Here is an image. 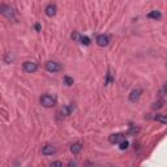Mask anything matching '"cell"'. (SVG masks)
<instances>
[{
    "instance_id": "19",
    "label": "cell",
    "mask_w": 167,
    "mask_h": 167,
    "mask_svg": "<svg viewBox=\"0 0 167 167\" xmlns=\"http://www.w3.org/2000/svg\"><path fill=\"white\" fill-rule=\"evenodd\" d=\"M138 131H140V129H138V128H136V127H131V129H129V134H136L137 132H138Z\"/></svg>"
},
{
    "instance_id": "18",
    "label": "cell",
    "mask_w": 167,
    "mask_h": 167,
    "mask_svg": "<svg viewBox=\"0 0 167 167\" xmlns=\"http://www.w3.org/2000/svg\"><path fill=\"white\" fill-rule=\"evenodd\" d=\"M4 61H5L7 64H8V63H11V61H13V58L11 56V52H8L5 56H4Z\"/></svg>"
},
{
    "instance_id": "6",
    "label": "cell",
    "mask_w": 167,
    "mask_h": 167,
    "mask_svg": "<svg viewBox=\"0 0 167 167\" xmlns=\"http://www.w3.org/2000/svg\"><path fill=\"white\" fill-rule=\"evenodd\" d=\"M123 140H125V137H124L123 133H114L109 137V141L111 142V144H120Z\"/></svg>"
},
{
    "instance_id": "9",
    "label": "cell",
    "mask_w": 167,
    "mask_h": 167,
    "mask_svg": "<svg viewBox=\"0 0 167 167\" xmlns=\"http://www.w3.org/2000/svg\"><path fill=\"white\" fill-rule=\"evenodd\" d=\"M45 13L49 16V17H54L56 14V5L55 4H49L46 8H45Z\"/></svg>"
},
{
    "instance_id": "20",
    "label": "cell",
    "mask_w": 167,
    "mask_h": 167,
    "mask_svg": "<svg viewBox=\"0 0 167 167\" xmlns=\"http://www.w3.org/2000/svg\"><path fill=\"white\" fill-rule=\"evenodd\" d=\"M72 39H74V41H78V39H80V35H78L77 31H74V33L72 34Z\"/></svg>"
},
{
    "instance_id": "22",
    "label": "cell",
    "mask_w": 167,
    "mask_h": 167,
    "mask_svg": "<svg viewBox=\"0 0 167 167\" xmlns=\"http://www.w3.org/2000/svg\"><path fill=\"white\" fill-rule=\"evenodd\" d=\"M35 30H37V31L41 30V25H39V24H35Z\"/></svg>"
},
{
    "instance_id": "10",
    "label": "cell",
    "mask_w": 167,
    "mask_h": 167,
    "mask_svg": "<svg viewBox=\"0 0 167 167\" xmlns=\"http://www.w3.org/2000/svg\"><path fill=\"white\" fill-rule=\"evenodd\" d=\"M82 150V145L80 144V142H76V144H73L72 146H71V152H72L73 154H78Z\"/></svg>"
},
{
    "instance_id": "23",
    "label": "cell",
    "mask_w": 167,
    "mask_h": 167,
    "mask_svg": "<svg viewBox=\"0 0 167 167\" xmlns=\"http://www.w3.org/2000/svg\"><path fill=\"white\" fill-rule=\"evenodd\" d=\"M69 166H76V162H69Z\"/></svg>"
},
{
    "instance_id": "4",
    "label": "cell",
    "mask_w": 167,
    "mask_h": 167,
    "mask_svg": "<svg viewBox=\"0 0 167 167\" xmlns=\"http://www.w3.org/2000/svg\"><path fill=\"white\" fill-rule=\"evenodd\" d=\"M46 69L49 71L51 73H55V72H59V71H61V65L59 64L56 61H47L46 63Z\"/></svg>"
},
{
    "instance_id": "21",
    "label": "cell",
    "mask_w": 167,
    "mask_h": 167,
    "mask_svg": "<svg viewBox=\"0 0 167 167\" xmlns=\"http://www.w3.org/2000/svg\"><path fill=\"white\" fill-rule=\"evenodd\" d=\"M51 166H63V162H52Z\"/></svg>"
},
{
    "instance_id": "14",
    "label": "cell",
    "mask_w": 167,
    "mask_h": 167,
    "mask_svg": "<svg viewBox=\"0 0 167 167\" xmlns=\"http://www.w3.org/2000/svg\"><path fill=\"white\" fill-rule=\"evenodd\" d=\"M72 109H73L72 106H65V107H63V109H61V114L65 115V116H68V115H71V112H72Z\"/></svg>"
},
{
    "instance_id": "1",
    "label": "cell",
    "mask_w": 167,
    "mask_h": 167,
    "mask_svg": "<svg viewBox=\"0 0 167 167\" xmlns=\"http://www.w3.org/2000/svg\"><path fill=\"white\" fill-rule=\"evenodd\" d=\"M39 102H41V105L43 107L50 109V107H54L55 105H56V98L52 97V95H50V94H45V95H42V97H41Z\"/></svg>"
},
{
    "instance_id": "12",
    "label": "cell",
    "mask_w": 167,
    "mask_h": 167,
    "mask_svg": "<svg viewBox=\"0 0 167 167\" xmlns=\"http://www.w3.org/2000/svg\"><path fill=\"white\" fill-rule=\"evenodd\" d=\"M78 41H80V43L84 45V46H89L90 45V39H89V37H86V35H81Z\"/></svg>"
},
{
    "instance_id": "5",
    "label": "cell",
    "mask_w": 167,
    "mask_h": 167,
    "mask_svg": "<svg viewBox=\"0 0 167 167\" xmlns=\"http://www.w3.org/2000/svg\"><path fill=\"white\" fill-rule=\"evenodd\" d=\"M95 42H97V45H98V46H101V47H106V46H109V43H110V38H109V35L101 34V35H98V37H97Z\"/></svg>"
},
{
    "instance_id": "17",
    "label": "cell",
    "mask_w": 167,
    "mask_h": 167,
    "mask_svg": "<svg viewBox=\"0 0 167 167\" xmlns=\"http://www.w3.org/2000/svg\"><path fill=\"white\" fill-rule=\"evenodd\" d=\"M64 82H65L68 86H71V85H73V78L69 77V76H64Z\"/></svg>"
},
{
    "instance_id": "11",
    "label": "cell",
    "mask_w": 167,
    "mask_h": 167,
    "mask_svg": "<svg viewBox=\"0 0 167 167\" xmlns=\"http://www.w3.org/2000/svg\"><path fill=\"white\" fill-rule=\"evenodd\" d=\"M161 17H162V14H161V12H158V11H153V12H150V13H148V18L158 20Z\"/></svg>"
},
{
    "instance_id": "15",
    "label": "cell",
    "mask_w": 167,
    "mask_h": 167,
    "mask_svg": "<svg viewBox=\"0 0 167 167\" xmlns=\"http://www.w3.org/2000/svg\"><path fill=\"white\" fill-rule=\"evenodd\" d=\"M128 146H129V142L127 140H123L120 144H119V149H120V150H127V149H128Z\"/></svg>"
},
{
    "instance_id": "2",
    "label": "cell",
    "mask_w": 167,
    "mask_h": 167,
    "mask_svg": "<svg viewBox=\"0 0 167 167\" xmlns=\"http://www.w3.org/2000/svg\"><path fill=\"white\" fill-rule=\"evenodd\" d=\"M0 12H2V14L5 16L7 18L12 20V21H16V13L12 7L7 5V4H2V5H0Z\"/></svg>"
},
{
    "instance_id": "3",
    "label": "cell",
    "mask_w": 167,
    "mask_h": 167,
    "mask_svg": "<svg viewBox=\"0 0 167 167\" xmlns=\"http://www.w3.org/2000/svg\"><path fill=\"white\" fill-rule=\"evenodd\" d=\"M22 67H24V71L27 73H34V72H37V69H38V64L34 61H25Z\"/></svg>"
},
{
    "instance_id": "7",
    "label": "cell",
    "mask_w": 167,
    "mask_h": 167,
    "mask_svg": "<svg viewBox=\"0 0 167 167\" xmlns=\"http://www.w3.org/2000/svg\"><path fill=\"white\" fill-rule=\"evenodd\" d=\"M56 153V148L51 144H47L42 148V154L43 156H52V154Z\"/></svg>"
},
{
    "instance_id": "8",
    "label": "cell",
    "mask_w": 167,
    "mask_h": 167,
    "mask_svg": "<svg viewBox=\"0 0 167 167\" xmlns=\"http://www.w3.org/2000/svg\"><path fill=\"white\" fill-rule=\"evenodd\" d=\"M141 94H142V90L141 89H134V90H132V91H131V94H129V101L133 102V103L137 102L138 99H140Z\"/></svg>"
},
{
    "instance_id": "16",
    "label": "cell",
    "mask_w": 167,
    "mask_h": 167,
    "mask_svg": "<svg viewBox=\"0 0 167 167\" xmlns=\"http://www.w3.org/2000/svg\"><path fill=\"white\" fill-rule=\"evenodd\" d=\"M156 120L161 121V123H167V115H157Z\"/></svg>"
},
{
    "instance_id": "13",
    "label": "cell",
    "mask_w": 167,
    "mask_h": 167,
    "mask_svg": "<svg viewBox=\"0 0 167 167\" xmlns=\"http://www.w3.org/2000/svg\"><path fill=\"white\" fill-rule=\"evenodd\" d=\"M163 103H165V101H163V99H159V101L154 102L152 107H153L154 110H159V109H162V107H163Z\"/></svg>"
}]
</instances>
